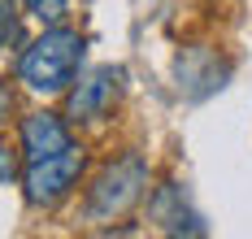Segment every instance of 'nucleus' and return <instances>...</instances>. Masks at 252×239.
I'll use <instances>...</instances> for the list:
<instances>
[{
  "label": "nucleus",
  "instance_id": "1a4fd4ad",
  "mask_svg": "<svg viewBox=\"0 0 252 239\" xmlns=\"http://www.w3.org/2000/svg\"><path fill=\"white\" fill-rule=\"evenodd\" d=\"M18 157H22V148L0 144V183H13L18 179Z\"/></svg>",
  "mask_w": 252,
  "mask_h": 239
},
{
  "label": "nucleus",
  "instance_id": "6e6552de",
  "mask_svg": "<svg viewBox=\"0 0 252 239\" xmlns=\"http://www.w3.org/2000/svg\"><path fill=\"white\" fill-rule=\"evenodd\" d=\"M18 4L22 0H0V53L22 39V13H18Z\"/></svg>",
  "mask_w": 252,
  "mask_h": 239
},
{
  "label": "nucleus",
  "instance_id": "9d476101",
  "mask_svg": "<svg viewBox=\"0 0 252 239\" xmlns=\"http://www.w3.org/2000/svg\"><path fill=\"white\" fill-rule=\"evenodd\" d=\"M13 109H18V91H13V83L0 79V126L13 118Z\"/></svg>",
  "mask_w": 252,
  "mask_h": 239
},
{
  "label": "nucleus",
  "instance_id": "f257e3e1",
  "mask_svg": "<svg viewBox=\"0 0 252 239\" xmlns=\"http://www.w3.org/2000/svg\"><path fill=\"white\" fill-rule=\"evenodd\" d=\"M83 53H87V39L74 27H61V22L44 27V35L31 39L18 53L13 79L22 83L26 91H35V96H65L78 79Z\"/></svg>",
  "mask_w": 252,
  "mask_h": 239
},
{
  "label": "nucleus",
  "instance_id": "39448f33",
  "mask_svg": "<svg viewBox=\"0 0 252 239\" xmlns=\"http://www.w3.org/2000/svg\"><path fill=\"white\" fill-rule=\"evenodd\" d=\"M74 139H70V118L65 113H48V109H39V113H26L22 122H18V148H22V165L26 161H44L52 152H61V148H70Z\"/></svg>",
  "mask_w": 252,
  "mask_h": 239
},
{
  "label": "nucleus",
  "instance_id": "423d86ee",
  "mask_svg": "<svg viewBox=\"0 0 252 239\" xmlns=\"http://www.w3.org/2000/svg\"><path fill=\"white\" fill-rule=\"evenodd\" d=\"M148 217L157 222V231H165V235H204L200 213L187 205V196H183V187H178V183L152 187V196H148Z\"/></svg>",
  "mask_w": 252,
  "mask_h": 239
},
{
  "label": "nucleus",
  "instance_id": "7ed1b4c3",
  "mask_svg": "<svg viewBox=\"0 0 252 239\" xmlns=\"http://www.w3.org/2000/svg\"><path fill=\"white\" fill-rule=\"evenodd\" d=\"M87 170V148L83 144H70L61 152H52L44 161H26L22 170V200L31 209H57L70 191L78 187Z\"/></svg>",
  "mask_w": 252,
  "mask_h": 239
},
{
  "label": "nucleus",
  "instance_id": "0eeeda50",
  "mask_svg": "<svg viewBox=\"0 0 252 239\" xmlns=\"http://www.w3.org/2000/svg\"><path fill=\"white\" fill-rule=\"evenodd\" d=\"M22 9L39 22V27H57V22H65V13H70V0H22Z\"/></svg>",
  "mask_w": 252,
  "mask_h": 239
},
{
  "label": "nucleus",
  "instance_id": "20e7f679",
  "mask_svg": "<svg viewBox=\"0 0 252 239\" xmlns=\"http://www.w3.org/2000/svg\"><path fill=\"white\" fill-rule=\"evenodd\" d=\"M118 91H122V70H113V65L87 70L65 91V118H70V126H96V122H104L113 113V105H118Z\"/></svg>",
  "mask_w": 252,
  "mask_h": 239
},
{
  "label": "nucleus",
  "instance_id": "f03ea898",
  "mask_svg": "<svg viewBox=\"0 0 252 239\" xmlns=\"http://www.w3.org/2000/svg\"><path fill=\"white\" fill-rule=\"evenodd\" d=\"M148 161L139 152H122L118 161H109L100 174L87 183V196H83V222H113V217H126L130 209L144 205L148 196Z\"/></svg>",
  "mask_w": 252,
  "mask_h": 239
}]
</instances>
